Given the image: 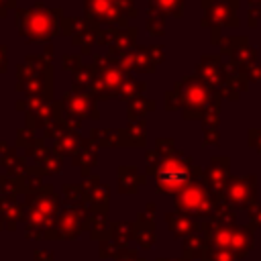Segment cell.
Listing matches in <instances>:
<instances>
[{
    "instance_id": "1",
    "label": "cell",
    "mask_w": 261,
    "mask_h": 261,
    "mask_svg": "<svg viewBox=\"0 0 261 261\" xmlns=\"http://www.w3.org/2000/svg\"><path fill=\"white\" fill-rule=\"evenodd\" d=\"M24 27H20L22 35L31 37V39H43L47 35H51V14L45 10H33V12H24Z\"/></svg>"
},
{
    "instance_id": "2",
    "label": "cell",
    "mask_w": 261,
    "mask_h": 261,
    "mask_svg": "<svg viewBox=\"0 0 261 261\" xmlns=\"http://www.w3.org/2000/svg\"><path fill=\"white\" fill-rule=\"evenodd\" d=\"M157 177H159V184H161V186L177 188V186H181V184L188 181V167H186L181 161L167 159V161L159 167Z\"/></svg>"
}]
</instances>
